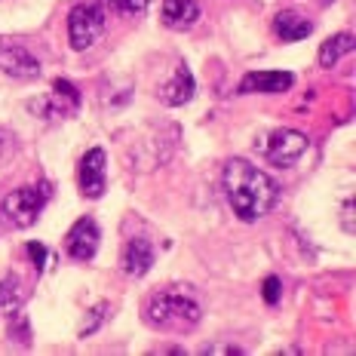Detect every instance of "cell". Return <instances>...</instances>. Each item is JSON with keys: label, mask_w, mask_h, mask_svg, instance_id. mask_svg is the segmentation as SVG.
<instances>
[{"label": "cell", "mask_w": 356, "mask_h": 356, "mask_svg": "<svg viewBox=\"0 0 356 356\" xmlns=\"http://www.w3.org/2000/svg\"><path fill=\"white\" fill-rule=\"evenodd\" d=\"M225 194L234 215L240 221H258L277 206L280 184L264 169L252 166L249 160H227L225 166Z\"/></svg>", "instance_id": "1"}, {"label": "cell", "mask_w": 356, "mask_h": 356, "mask_svg": "<svg viewBox=\"0 0 356 356\" xmlns=\"http://www.w3.org/2000/svg\"><path fill=\"white\" fill-rule=\"evenodd\" d=\"M200 320H203V310L184 292H160L145 307V323L151 329L172 332V335H184V332L197 329Z\"/></svg>", "instance_id": "2"}, {"label": "cell", "mask_w": 356, "mask_h": 356, "mask_svg": "<svg viewBox=\"0 0 356 356\" xmlns=\"http://www.w3.org/2000/svg\"><path fill=\"white\" fill-rule=\"evenodd\" d=\"M49 184H31V188H19L0 203V215L10 221L13 227H31L40 218L43 206L49 203Z\"/></svg>", "instance_id": "3"}, {"label": "cell", "mask_w": 356, "mask_h": 356, "mask_svg": "<svg viewBox=\"0 0 356 356\" xmlns=\"http://www.w3.org/2000/svg\"><path fill=\"white\" fill-rule=\"evenodd\" d=\"M307 136L298 129H273V132H267V136H261L255 142V151L261 154V157L267 163H273V166H295L304 154H307Z\"/></svg>", "instance_id": "4"}, {"label": "cell", "mask_w": 356, "mask_h": 356, "mask_svg": "<svg viewBox=\"0 0 356 356\" xmlns=\"http://www.w3.org/2000/svg\"><path fill=\"white\" fill-rule=\"evenodd\" d=\"M105 31V10L99 3H77L68 13V43L71 49L83 53Z\"/></svg>", "instance_id": "5"}, {"label": "cell", "mask_w": 356, "mask_h": 356, "mask_svg": "<svg viewBox=\"0 0 356 356\" xmlns=\"http://www.w3.org/2000/svg\"><path fill=\"white\" fill-rule=\"evenodd\" d=\"M34 111V114H43L47 120H56V117H68L74 114V111L80 108V89L71 83V80H62L58 77L56 83H53V92L47 95V99H40V102H31L28 105Z\"/></svg>", "instance_id": "6"}, {"label": "cell", "mask_w": 356, "mask_h": 356, "mask_svg": "<svg viewBox=\"0 0 356 356\" xmlns=\"http://www.w3.org/2000/svg\"><path fill=\"white\" fill-rule=\"evenodd\" d=\"M0 71L16 80H37L43 74L40 58H34L22 43L0 40Z\"/></svg>", "instance_id": "7"}, {"label": "cell", "mask_w": 356, "mask_h": 356, "mask_svg": "<svg viewBox=\"0 0 356 356\" xmlns=\"http://www.w3.org/2000/svg\"><path fill=\"white\" fill-rule=\"evenodd\" d=\"M99 240H102L99 225L92 218H80L65 236V249H68L74 261H92L95 252H99Z\"/></svg>", "instance_id": "8"}, {"label": "cell", "mask_w": 356, "mask_h": 356, "mask_svg": "<svg viewBox=\"0 0 356 356\" xmlns=\"http://www.w3.org/2000/svg\"><path fill=\"white\" fill-rule=\"evenodd\" d=\"M80 191L89 200H99L105 194V151L102 147H92V151L83 154L80 160Z\"/></svg>", "instance_id": "9"}, {"label": "cell", "mask_w": 356, "mask_h": 356, "mask_svg": "<svg viewBox=\"0 0 356 356\" xmlns=\"http://www.w3.org/2000/svg\"><path fill=\"white\" fill-rule=\"evenodd\" d=\"M295 77L289 71H252L240 80V92L252 95V92H261V95H280L286 89H292Z\"/></svg>", "instance_id": "10"}, {"label": "cell", "mask_w": 356, "mask_h": 356, "mask_svg": "<svg viewBox=\"0 0 356 356\" xmlns=\"http://www.w3.org/2000/svg\"><path fill=\"white\" fill-rule=\"evenodd\" d=\"M194 74H191L188 65H175V71H172V77L163 83L160 89V102L163 105H169V108H178V105H188L191 99H194Z\"/></svg>", "instance_id": "11"}, {"label": "cell", "mask_w": 356, "mask_h": 356, "mask_svg": "<svg viewBox=\"0 0 356 356\" xmlns=\"http://www.w3.org/2000/svg\"><path fill=\"white\" fill-rule=\"evenodd\" d=\"M154 261H157V252H154V246H151L147 240L136 236V240L126 243L123 258H120L126 277H136V280H138V277H145V273L154 267Z\"/></svg>", "instance_id": "12"}, {"label": "cell", "mask_w": 356, "mask_h": 356, "mask_svg": "<svg viewBox=\"0 0 356 356\" xmlns=\"http://www.w3.org/2000/svg\"><path fill=\"white\" fill-rule=\"evenodd\" d=\"M160 19H163V25L172 28V31H188L200 19V3L197 0H163Z\"/></svg>", "instance_id": "13"}, {"label": "cell", "mask_w": 356, "mask_h": 356, "mask_svg": "<svg viewBox=\"0 0 356 356\" xmlns=\"http://www.w3.org/2000/svg\"><path fill=\"white\" fill-rule=\"evenodd\" d=\"M310 31H314V22L304 19L301 13L286 10V13H277V19H273V34H277L280 40H286V43L304 40Z\"/></svg>", "instance_id": "14"}, {"label": "cell", "mask_w": 356, "mask_h": 356, "mask_svg": "<svg viewBox=\"0 0 356 356\" xmlns=\"http://www.w3.org/2000/svg\"><path fill=\"white\" fill-rule=\"evenodd\" d=\"M28 298V289L25 283H22L19 273H10V277L0 280V314H16V310H22V304H25Z\"/></svg>", "instance_id": "15"}, {"label": "cell", "mask_w": 356, "mask_h": 356, "mask_svg": "<svg viewBox=\"0 0 356 356\" xmlns=\"http://www.w3.org/2000/svg\"><path fill=\"white\" fill-rule=\"evenodd\" d=\"M353 47H356V40H353V34H347V31L329 37V40L320 47V65H323V68H335L338 58L350 56Z\"/></svg>", "instance_id": "16"}, {"label": "cell", "mask_w": 356, "mask_h": 356, "mask_svg": "<svg viewBox=\"0 0 356 356\" xmlns=\"http://www.w3.org/2000/svg\"><path fill=\"white\" fill-rule=\"evenodd\" d=\"M10 338H16L19 344H31V325H28L25 314L22 310H16V314H10Z\"/></svg>", "instance_id": "17"}, {"label": "cell", "mask_w": 356, "mask_h": 356, "mask_svg": "<svg viewBox=\"0 0 356 356\" xmlns=\"http://www.w3.org/2000/svg\"><path fill=\"white\" fill-rule=\"evenodd\" d=\"M105 3L111 6V10L123 13V16H142L151 0H105Z\"/></svg>", "instance_id": "18"}, {"label": "cell", "mask_w": 356, "mask_h": 356, "mask_svg": "<svg viewBox=\"0 0 356 356\" xmlns=\"http://www.w3.org/2000/svg\"><path fill=\"white\" fill-rule=\"evenodd\" d=\"M105 316H108V304H95V307H92V316H89V323H83V329H80V338L92 335V332L99 329L102 323H105Z\"/></svg>", "instance_id": "19"}, {"label": "cell", "mask_w": 356, "mask_h": 356, "mask_svg": "<svg viewBox=\"0 0 356 356\" xmlns=\"http://www.w3.org/2000/svg\"><path fill=\"white\" fill-rule=\"evenodd\" d=\"M13 154H16V136L6 132V129H0V163H6Z\"/></svg>", "instance_id": "20"}, {"label": "cell", "mask_w": 356, "mask_h": 356, "mask_svg": "<svg viewBox=\"0 0 356 356\" xmlns=\"http://www.w3.org/2000/svg\"><path fill=\"white\" fill-rule=\"evenodd\" d=\"M25 252L31 255V261H34V267H37V273H40V270H43V264H47V246H40V243H28Z\"/></svg>", "instance_id": "21"}, {"label": "cell", "mask_w": 356, "mask_h": 356, "mask_svg": "<svg viewBox=\"0 0 356 356\" xmlns=\"http://www.w3.org/2000/svg\"><path fill=\"white\" fill-rule=\"evenodd\" d=\"M280 292H283V289H280V280H277V277H267V280H264V292H261L264 301H267V304H277V301H280Z\"/></svg>", "instance_id": "22"}, {"label": "cell", "mask_w": 356, "mask_h": 356, "mask_svg": "<svg viewBox=\"0 0 356 356\" xmlns=\"http://www.w3.org/2000/svg\"><path fill=\"white\" fill-rule=\"evenodd\" d=\"M203 353H231V356H240L243 350H240V347H234V344H209Z\"/></svg>", "instance_id": "23"}, {"label": "cell", "mask_w": 356, "mask_h": 356, "mask_svg": "<svg viewBox=\"0 0 356 356\" xmlns=\"http://www.w3.org/2000/svg\"><path fill=\"white\" fill-rule=\"evenodd\" d=\"M350 212H353V200H347L344 203V231L353 234V221H350Z\"/></svg>", "instance_id": "24"}]
</instances>
